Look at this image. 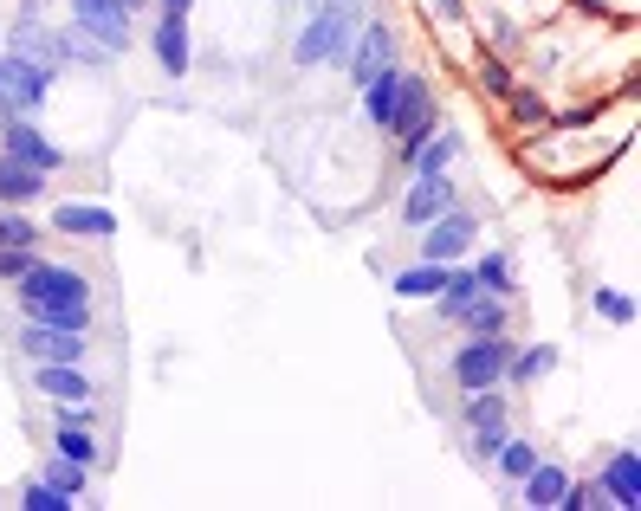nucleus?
<instances>
[{"label":"nucleus","mask_w":641,"mask_h":511,"mask_svg":"<svg viewBox=\"0 0 641 511\" xmlns=\"http://www.w3.org/2000/svg\"><path fill=\"white\" fill-rule=\"evenodd\" d=\"M20 505H26V511H65V505H72V499H65L59 486H46V479H33V486L20 492Z\"/></svg>","instance_id":"c756f323"},{"label":"nucleus","mask_w":641,"mask_h":511,"mask_svg":"<svg viewBox=\"0 0 641 511\" xmlns=\"http://www.w3.org/2000/svg\"><path fill=\"white\" fill-rule=\"evenodd\" d=\"M447 272H454V266H441V259H421V266L395 272V292H402V298H434V292L447 285Z\"/></svg>","instance_id":"412c9836"},{"label":"nucleus","mask_w":641,"mask_h":511,"mask_svg":"<svg viewBox=\"0 0 641 511\" xmlns=\"http://www.w3.org/2000/svg\"><path fill=\"white\" fill-rule=\"evenodd\" d=\"M357 26H363V0H331V7H318L305 26H298V39H292V59H298V65L344 59V46L357 39Z\"/></svg>","instance_id":"f03ea898"},{"label":"nucleus","mask_w":641,"mask_h":511,"mask_svg":"<svg viewBox=\"0 0 641 511\" xmlns=\"http://www.w3.org/2000/svg\"><path fill=\"white\" fill-rule=\"evenodd\" d=\"M583 7H590V13H609V0H583Z\"/></svg>","instance_id":"58836bf2"},{"label":"nucleus","mask_w":641,"mask_h":511,"mask_svg":"<svg viewBox=\"0 0 641 511\" xmlns=\"http://www.w3.org/2000/svg\"><path fill=\"white\" fill-rule=\"evenodd\" d=\"M421 233H428V240H421V253L447 266V259H460L473 240H480V220H473V214H460V207H447V214H441V220H428Z\"/></svg>","instance_id":"6e6552de"},{"label":"nucleus","mask_w":641,"mask_h":511,"mask_svg":"<svg viewBox=\"0 0 641 511\" xmlns=\"http://www.w3.org/2000/svg\"><path fill=\"white\" fill-rule=\"evenodd\" d=\"M402 78H408V65H383V72L363 85V117L383 123V130L395 123V104H402Z\"/></svg>","instance_id":"2eb2a0df"},{"label":"nucleus","mask_w":641,"mask_h":511,"mask_svg":"<svg viewBox=\"0 0 641 511\" xmlns=\"http://www.w3.org/2000/svg\"><path fill=\"white\" fill-rule=\"evenodd\" d=\"M596 317H603V324H635V298L616 292V285H603V292H596Z\"/></svg>","instance_id":"cd10ccee"},{"label":"nucleus","mask_w":641,"mask_h":511,"mask_svg":"<svg viewBox=\"0 0 641 511\" xmlns=\"http://www.w3.org/2000/svg\"><path fill=\"white\" fill-rule=\"evenodd\" d=\"M467 427H493V421H506V395L499 389H473V402H467V414H460Z\"/></svg>","instance_id":"393cba45"},{"label":"nucleus","mask_w":641,"mask_h":511,"mask_svg":"<svg viewBox=\"0 0 641 511\" xmlns=\"http://www.w3.org/2000/svg\"><path fill=\"white\" fill-rule=\"evenodd\" d=\"M506 317H512V311H506V292H480L467 311L454 317V324H467L473 337H499V330H506Z\"/></svg>","instance_id":"6ab92c4d"},{"label":"nucleus","mask_w":641,"mask_h":511,"mask_svg":"<svg viewBox=\"0 0 641 511\" xmlns=\"http://www.w3.org/2000/svg\"><path fill=\"white\" fill-rule=\"evenodd\" d=\"M493 460H499V473H506V479H525L531 466H538V447H531V440H512V434H506V447H499Z\"/></svg>","instance_id":"a878e982"},{"label":"nucleus","mask_w":641,"mask_h":511,"mask_svg":"<svg viewBox=\"0 0 641 511\" xmlns=\"http://www.w3.org/2000/svg\"><path fill=\"white\" fill-rule=\"evenodd\" d=\"M39 233H33V220H20V214H0V246H33Z\"/></svg>","instance_id":"f704fd0d"},{"label":"nucleus","mask_w":641,"mask_h":511,"mask_svg":"<svg viewBox=\"0 0 641 511\" xmlns=\"http://www.w3.org/2000/svg\"><path fill=\"white\" fill-rule=\"evenodd\" d=\"M480 85L493 91V98H506V91L518 85V78H512V65H506V59H486V65H480Z\"/></svg>","instance_id":"473e14b6"},{"label":"nucleus","mask_w":641,"mask_h":511,"mask_svg":"<svg viewBox=\"0 0 641 511\" xmlns=\"http://www.w3.org/2000/svg\"><path fill=\"white\" fill-rule=\"evenodd\" d=\"M20 350L33 363H78L85 356V330H59V324H20Z\"/></svg>","instance_id":"0eeeda50"},{"label":"nucleus","mask_w":641,"mask_h":511,"mask_svg":"<svg viewBox=\"0 0 641 511\" xmlns=\"http://www.w3.org/2000/svg\"><path fill=\"white\" fill-rule=\"evenodd\" d=\"M72 20H78V33H91L104 52L130 46V7L124 0H72Z\"/></svg>","instance_id":"39448f33"},{"label":"nucleus","mask_w":641,"mask_h":511,"mask_svg":"<svg viewBox=\"0 0 641 511\" xmlns=\"http://www.w3.org/2000/svg\"><path fill=\"white\" fill-rule=\"evenodd\" d=\"M551 369H557V350H551V343H531V350H512L506 376H512V382H544Z\"/></svg>","instance_id":"5701e85b"},{"label":"nucleus","mask_w":641,"mask_h":511,"mask_svg":"<svg viewBox=\"0 0 641 511\" xmlns=\"http://www.w3.org/2000/svg\"><path fill=\"white\" fill-rule=\"evenodd\" d=\"M52 227L78 233V240H104V233H117V214L98 201H65V207H52Z\"/></svg>","instance_id":"4468645a"},{"label":"nucleus","mask_w":641,"mask_h":511,"mask_svg":"<svg viewBox=\"0 0 641 511\" xmlns=\"http://www.w3.org/2000/svg\"><path fill=\"white\" fill-rule=\"evenodd\" d=\"M318 7H331V0H305V13H318Z\"/></svg>","instance_id":"ea45409f"},{"label":"nucleus","mask_w":641,"mask_h":511,"mask_svg":"<svg viewBox=\"0 0 641 511\" xmlns=\"http://www.w3.org/2000/svg\"><path fill=\"white\" fill-rule=\"evenodd\" d=\"M383 65H395V33H389L383 20H363V26H357V39L344 46V72L357 78V85H370Z\"/></svg>","instance_id":"20e7f679"},{"label":"nucleus","mask_w":641,"mask_h":511,"mask_svg":"<svg viewBox=\"0 0 641 511\" xmlns=\"http://www.w3.org/2000/svg\"><path fill=\"white\" fill-rule=\"evenodd\" d=\"M434 13H441V20H460L467 7H460V0H434Z\"/></svg>","instance_id":"e433bc0d"},{"label":"nucleus","mask_w":641,"mask_h":511,"mask_svg":"<svg viewBox=\"0 0 641 511\" xmlns=\"http://www.w3.org/2000/svg\"><path fill=\"white\" fill-rule=\"evenodd\" d=\"M162 13H188V0H162Z\"/></svg>","instance_id":"4c0bfd02"},{"label":"nucleus","mask_w":641,"mask_h":511,"mask_svg":"<svg viewBox=\"0 0 641 511\" xmlns=\"http://www.w3.org/2000/svg\"><path fill=\"white\" fill-rule=\"evenodd\" d=\"M39 188H46V175L26 169L20 156H7V149H0V201H33Z\"/></svg>","instance_id":"aec40b11"},{"label":"nucleus","mask_w":641,"mask_h":511,"mask_svg":"<svg viewBox=\"0 0 641 511\" xmlns=\"http://www.w3.org/2000/svg\"><path fill=\"white\" fill-rule=\"evenodd\" d=\"M480 292H486V285L473 279V272H447V285H441V292H434V311H441L447 324H454V317L467 311V305H473V298H480Z\"/></svg>","instance_id":"4be33fe9"},{"label":"nucleus","mask_w":641,"mask_h":511,"mask_svg":"<svg viewBox=\"0 0 641 511\" xmlns=\"http://www.w3.org/2000/svg\"><path fill=\"white\" fill-rule=\"evenodd\" d=\"M156 59H162V72L169 78H182L188 72V13H162V26H156Z\"/></svg>","instance_id":"dca6fc26"},{"label":"nucleus","mask_w":641,"mask_h":511,"mask_svg":"<svg viewBox=\"0 0 641 511\" xmlns=\"http://www.w3.org/2000/svg\"><path fill=\"white\" fill-rule=\"evenodd\" d=\"M506 363H512V343H506V330H499V337L460 343V356L447 369H454V382L473 395V389H499V382H506Z\"/></svg>","instance_id":"7ed1b4c3"},{"label":"nucleus","mask_w":641,"mask_h":511,"mask_svg":"<svg viewBox=\"0 0 641 511\" xmlns=\"http://www.w3.org/2000/svg\"><path fill=\"white\" fill-rule=\"evenodd\" d=\"M460 143H467L460 130H434L428 143L408 156V169H415V175H447V169H454V156H460Z\"/></svg>","instance_id":"a211bd4d"},{"label":"nucleus","mask_w":641,"mask_h":511,"mask_svg":"<svg viewBox=\"0 0 641 511\" xmlns=\"http://www.w3.org/2000/svg\"><path fill=\"white\" fill-rule=\"evenodd\" d=\"M447 207H454V182H447V175H415L408 195H402V227H428Z\"/></svg>","instance_id":"9d476101"},{"label":"nucleus","mask_w":641,"mask_h":511,"mask_svg":"<svg viewBox=\"0 0 641 511\" xmlns=\"http://www.w3.org/2000/svg\"><path fill=\"white\" fill-rule=\"evenodd\" d=\"M59 453H72L78 466H98V434L91 427H59Z\"/></svg>","instance_id":"bb28decb"},{"label":"nucleus","mask_w":641,"mask_h":511,"mask_svg":"<svg viewBox=\"0 0 641 511\" xmlns=\"http://www.w3.org/2000/svg\"><path fill=\"white\" fill-rule=\"evenodd\" d=\"M46 85H52V72L46 65H33V59H0V110H33V104H46Z\"/></svg>","instance_id":"423d86ee"},{"label":"nucleus","mask_w":641,"mask_h":511,"mask_svg":"<svg viewBox=\"0 0 641 511\" xmlns=\"http://www.w3.org/2000/svg\"><path fill=\"white\" fill-rule=\"evenodd\" d=\"M33 272V246H0V279H26Z\"/></svg>","instance_id":"72a5a7b5"},{"label":"nucleus","mask_w":641,"mask_h":511,"mask_svg":"<svg viewBox=\"0 0 641 511\" xmlns=\"http://www.w3.org/2000/svg\"><path fill=\"white\" fill-rule=\"evenodd\" d=\"M564 505H609V499H603V486H577V479H570Z\"/></svg>","instance_id":"c9c22d12"},{"label":"nucleus","mask_w":641,"mask_h":511,"mask_svg":"<svg viewBox=\"0 0 641 511\" xmlns=\"http://www.w3.org/2000/svg\"><path fill=\"white\" fill-rule=\"evenodd\" d=\"M506 104H512V117H518V123H544V98H538V91L512 85V91H506Z\"/></svg>","instance_id":"7c9ffc66"},{"label":"nucleus","mask_w":641,"mask_h":511,"mask_svg":"<svg viewBox=\"0 0 641 511\" xmlns=\"http://www.w3.org/2000/svg\"><path fill=\"white\" fill-rule=\"evenodd\" d=\"M33 389L52 395V402H91V395H98V382H91L78 363H39V369H33Z\"/></svg>","instance_id":"9b49d317"},{"label":"nucleus","mask_w":641,"mask_h":511,"mask_svg":"<svg viewBox=\"0 0 641 511\" xmlns=\"http://www.w3.org/2000/svg\"><path fill=\"white\" fill-rule=\"evenodd\" d=\"M7 156H20L26 169H39V175H52V169L65 162V156H59V143H52V136H39L33 123H20V117L7 123Z\"/></svg>","instance_id":"ddd939ff"},{"label":"nucleus","mask_w":641,"mask_h":511,"mask_svg":"<svg viewBox=\"0 0 641 511\" xmlns=\"http://www.w3.org/2000/svg\"><path fill=\"white\" fill-rule=\"evenodd\" d=\"M13 46H20V59H33V65L65 59V33H52V26L39 20V0L20 7V20H13Z\"/></svg>","instance_id":"1a4fd4ad"},{"label":"nucleus","mask_w":641,"mask_h":511,"mask_svg":"<svg viewBox=\"0 0 641 511\" xmlns=\"http://www.w3.org/2000/svg\"><path fill=\"white\" fill-rule=\"evenodd\" d=\"M596 486H603V499H609V505L635 511V505H641V453H635V447H622L616 460L603 466V479H596Z\"/></svg>","instance_id":"f8f14e48"},{"label":"nucleus","mask_w":641,"mask_h":511,"mask_svg":"<svg viewBox=\"0 0 641 511\" xmlns=\"http://www.w3.org/2000/svg\"><path fill=\"white\" fill-rule=\"evenodd\" d=\"M518 486H525V505L551 511V505H564V492H570V473H564V466H551V460H538L525 479H518Z\"/></svg>","instance_id":"f3484780"},{"label":"nucleus","mask_w":641,"mask_h":511,"mask_svg":"<svg viewBox=\"0 0 641 511\" xmlns=\"http://www.w3.org/2000/svg\"><path fill=\"white\" fill-rule=\"evenodd\" d=\"M46 486H59L65 499H78V492H85V466H78L72 453H52V460H46Z\"/></svg>","instance_id":"b1692460"},{"label":"nucleus","mask_w":641,"mask_h":511,"mask_svg":"<svg viewBox=\"0 0 641 511\" xmlns=\"http://www.w3.org/2000/svg\"><path fill=\"white\" fill-rule=\"evenodd\" d=\"M473 279H480L486 292H512V259H506V253H486V259H480V272H473Z\"/></svg>","instance_id":"c85d7f7f"},{"label":"nucleus","mask_w":641,"mask_h":511,"mask_svg":"<svg viewBox=\"0 0 641 511\" xmlns=\"http://www.w3.org/2000/svg\"><path fill=\"white\" fill-rule=\"evenodd\" d=\"M506 421H512V414H506ZM506 421H493V427H473V453H480V460H493V453L506 447V434H512Z\"/></svg>","instance_id":"2f4dec72"},{"label":"nucleus","mask_w":641,"mask_h":511,"mask_svg":"<svg viewBox=\"0 0 641 511\" xmlns=\"http://www.w3.org/2000/svg\"><path fill=\"white\" fill-rule=\"evenodd\" d=\"M13 285H20L26 317H39V324H59V330H91V285L78 279V272L33 259V272H26V279H13Z\"/></svg>","instance_id":"f257e3e1"}]
</instances>
